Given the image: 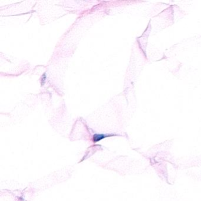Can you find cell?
Returning <instances> with one entry per match:
<instances>
[{"label": "cell", "instance_id": "cell-1", "mask_svg": "<svg viewBox=\"0 0 201 201\" xmlns=\"http://www.w3.org/2000/svg\"><path fill=\"white\" fill-rule=\"evenodd\" d=\"M107 136H106L105 135H103V134H96L93 136V141L94 143H96L100 140H101L103 139H105V137H106Z\"/></svg>", "mask_w": 201, "mask_h": 201}]
</instances>
